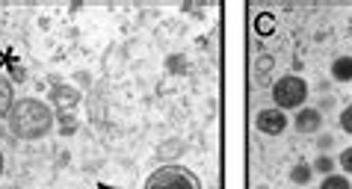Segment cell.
Segmentation results:
<instances>
[{"instance_id":"cell-1","label":"cell","mask_w":352,"mask_h":189,"mask_svg":"<svg viewBox=\"0 0 352 189\" xmlns=\"http://www.w3.org/2000/svg\"><path fill=\"white\" fill-rule=\"evenodd\" d=\"M6 122H9L12 136L24 139V142H36V139H45L54 131L56 113L51 104L38 101V98H18L12 109H9Z\"/></svg>"},{"instance_id":"cell-2","label":"cell","mask_w":352,"mask_h":189,"mask_svg":"<svg viewBox=\"0 0 352 189\" xmlns=\"http://www.w3.org/2000/svg\"><path fill=\"white\" fill-rule=\"evenodd\" d=\"M142 189H201V181L187 166H160L148 175Z\"/></svg>"},{"instance_id":"cell-3","label":"cell","mask_w":352,"mask_h":189,"mask_svg":"<svg viewBox=\"0 0 352 189\" xmlns=\"http://www.w3.org/2000/svg\"><path fill=\"white\" fill-rule=\"evenodd\" d=\"M272 101H276L278 109H302V104H305L308 98V83L302 80L299 74H285L278 77L276 83H272Z\"/></svg>"},{"instance_id":"cell-4","label":"cell","mask_w":352,"mask_h":189,"mask_svg":"<svg viewBox=\"0 0 352 189\" xmlns=\"http://www.w3.org/2000/svg\"><path fill=\"white\" fill-rule=\"evenodd\" d=\"M255 124H258V131H261V133H267V136H281V133L287 131L290 118H287L285 109H278V107H267V109H261V113H258Z\"/></svg>"},{"instance_id":"cell-5","label":"cell","mask_w":352,"mask_h":189,"mask_svg":"<svg viewBox=\"0 0 352 189\" xmlns=\"http://www.w3.org/2000/svg\"><path fill=\"white\" fill-rule=\"evenodd\" d=\"M293 127H296V133H302V136H314L322 131V113L317 107H302V109H296V115H293Z\"/></svg>"},{"instance_id":"cell-6","label":"cell","mask_w":352,"mask_h":189,"mask_svg":"<svg viewBox=\"0 0 352 189\" xmlns=\"http://www.w3.org/2000/svg\"><path fill=\"white\" fill-rule=\"evenodd\" d=\"M331 77H335L338 83H352V56L331 59Z\"/></svg>"},{"instance_id":"cell-7","label":"cell","mask_w":352,"mask_h":189,"mask_svg":"<svg viewBox=\"0 0 352 189\" xmlns=\"http://www.w3.org/2000/svg\"><path fill=\"white\" fill-rule=\"evenodd\" d=\"M15 104V92H12V83L6 80L3 74H0V118L9 115V109Z\"/></svg>"},{"instance_id":"cell-8","label":"cell","mask_w":352,"mask_h":189,"mask_svg":"<svg viewBox=\"0 0 352 189\" xmlns=\"http://www.w3.org/2000/svg\"><path fill=\"white\" fill-rule=\"evenodd\" d=\"M311 177H314V168H311V163H296L290 168V184H296V186H308Z\"/></svg>"},{"instance_id":"cell-9","label":"cell","mask_w":352,"mask_h":189,"mask_svg":"<svg viewBox=\"0 0 352 189\" xmlns=\"http://www.w3.org/2000/svg\"><path fill=\"white\" fill-rule=\"evenodd\" d=\"M320 189H352V184H349V177H346V175H338V172H331V175H326V177H322Z\"/></svg>"},{"instance_id":"cell-10","label":"cell","mask_w":352,"mask_h":189,"mask_svg":"<svg viewBox=\"0 0 352 189\" xmlns=\"http://www.w3.org/2000/svg\"><path fill=\"white\" fill-rule=\"evenodd\" d=\"M311 168H314V172H320L322 177L326 175H331V168H335V160H331V157H326V154H320L314 163H311Z\"/></svg>"},{"instance_id":"cell-11","label":"cell","mask_w":352,"mask_h":189,"mask_svg":"<svg viewBox=\"0 0 352 189\" xmlns=\"http://www.w3.org/2000/svg\"><path fill=\"white\" fill-rule=\"evenodd\" d=\"M340 127H344V133L352 136V104L340 109Z\"/></svg>"},{"instance_id":"cell-12","label":"cell","mask_w":352,"mask_h":189,"mask_svg":"<svg viewBox=\"0 0 352 189\" xmlns=\"http://www.w3.org/2000/svg\"><path fill=\"white\" fill-rule=\"evenodd\" d=\"M338 166L344 168L346 175H352V148H344V151H340V157H338Z\"/></svg>"},{"instance_id":"cell-13","label":"cell","mask_w":352,"mask_h":189,"mask_svg":"<svg viewBox=\"0 0 352 189\" xmlns=\"http://www.w3.org/2000/svg\"><path fill=\"white\" fill-rule=\"evenodd\" d=\"M331 145H335V139H331V136H320V148H322V151L331 148Z\"/></svg>"},{"instance_id":"cell-14","label":"cell","mask_w":352,"mask_h":189,"mask_svg":"<svg viewBox=\"0 0 352 189\" xmlns=\"http://www.w3.org/2000/svg\"><path fill=\"white\" fill-rule=\"evenodd\" d=\"M0 175H3V154H0Z\"/></svg>"}]
</instances>
